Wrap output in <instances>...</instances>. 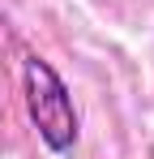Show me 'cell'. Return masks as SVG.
Masks as SVG:
<instances>
[{"instance_id":"obj_1","label":"cell","mask_w":154,"mask_h":159,"mask_svg":"<svg viewBox=\"0 0 154 159\" xmlns=\"http://www.w3.org/2000/svg\"><path fill=\"white\" fill-rule=\"evenodd\" d=\"M22 78H26V112H30V125L47 142V151H56V155L73 151V142H77V107H73V95H69L64 78L51 69L43 56H26Z\"/></svg>"}]
</instances>
